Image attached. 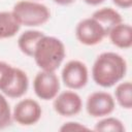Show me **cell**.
I'll list each match as a JSON object with an SVG mask.
<instances>
[{"instance_id": "obj_17", "label": "cell", "mask_w": 132, "mask_h": 132, "mask_svg": "<svg viewBox=\"0 0 132 132\" xmlns=\"http://www.w3.org/2000/svg\"><path fill=\"white\" fill-rule=\"evenodd\" d=\"M16 68L7 62L0 61V92L4 94L14 80Z\"/></svg>"}, {"instance_id": "obj_12", "label": "cell", "mask_w": 132, "mask_h": 132, "mask_svg": "<svg viewBox=\"0 0 132 132\" xmlns=\"http://www.w3.org/2000/svg\"><path fill=\"white\" fill-rule=\"evenodd\" d=\"M44 35L43 32L39 30H27L23 32L18 38L19 50L26 56L32 57L39 39Z\"/></svg>"}, {"instance_id": "obj_2", "label": "cell", "mask_w": 132, "mask_h": 132, "mask_svg": "<svg viewBox=\"0 0 132 132\" xmlns=\"http://www.w3.org/2000/svg\"><path fill=\"white\" fill-rule=\"evenodd\" d=\"M65 56L66 48L63 41L44 34L37 42L32 58L41 70L56 71L62 65Z\"/></svg>"}, {"instance_id": "obj_19", "label": "cell", "mask_w": 132, "mask_h": 132, "mask_svg": "<svg viewBox=\"0 0 132 132\" xmlns=\"http://www.w3.org/2000/svg\"><path fill=\"white\" fill-rule=\"evenodd\" d=\"M86 130L88 131L90 130V128L78 122H67L60 127L61 132H73V131L76 132V131H86Z\"/></svg>"}, {"instance_id": "obj_3", "label": "cell", "mask_w": 132, "mask_h": 132, "mask_svg": "<svg viewBox=\"0 0 132 132\" xmlns=\"http://www.w3.org/2000/svg\"><path fill=\"white\" fill-rule=\"evenodd\" d=\"M11 11L20 25L25 27L42 26L51 19V11L47 6L34 0L18 1Z\"/></svg>"}, {"instance_id": "obj_7", "label": "cell", "mask_w": 132, "mask_h": 132, "mask_svg": "<svg viewBox=\"0 0 132 132\" xmlns=\"http://www.w3.org/2000/svg\"><path fill=\"white\" fill-rule=\"evenodd\" d=\"M116 108V100L111 94L104 91L91 93L86 101V109L92 118H103L110 116Z\"/></svg>"}, {"instance_id": "obj_23", "label": "cell", "mask_w": 132, "mask_h": 132, "mask_svg": "<svg viewBox=\"0 0 132 132\" xmlns=\"http://www.w3.org/2000/svg\"><path fill=\"white\" fill-rule=\"evenodd\" d=\"M34 1H35V0H34Z\"/></svg>"}, {"instance_id": "obj_16", "label": "cell", "mask_w": 132, "mask_h": 132, "mask_svg": "<svg viewBox=\"0 0 132 132\" xmlns=\"http://www.w3.org/2000/svg\"><path fill=\"white\" fill-rule=\"evenodd\" d=\"M95 131L100 132H125V125L124 123L114 117H103L95 124L94 126Z\"/></svg>"}, {"instance_id": "obj_22", "label": "cell", "mask_w": 132, "mask_h": 132, "mask_svg": "<svg viewBox=\"0 0 132 132\" xmlns=\"http://www.w3.org/2000/svg\"><path fill=\"white\" fill-rule=\"evenodd\" d=\"M53 1H54L56 4L65 6V5H70V4H72L75 0H53Z\"/></svg>"}, {"instance_id": "obj_15", "label": "cell", "mask_w": 132, "mask_h": 132, "mask_svg": "<svg viewBox=\"0 0 132 132\" xmlns=\"http://www.w3.org/2000/svg\"><path fill=\"white\" fill-rule=\"evenodd\" d=\"M114 100L124 109L132 108V84L130 80L120 81L114 89Z\"/></svg>"}, {"instance_id": "obj_20", "label": "cell", "mask_w": 132, "mask_h": 132, "mask_svg": "<svg viewBox=\"0 0 132 132\" xmlns=\"http://www.w3.org/2000/svg\"><path fill=\"white\" fill-rule=\"evenodd\" d=\"M112 3L123 9H128L132 6V0H112Z\"/></svg>"}, {"instance_id": "obj_8", "label": "cell", "mask_w": 132, "mask_h": 132, "mask_svg": "<svg viewBox=\"0 0 132 132\" xmlns=\"http://www.w3.org/2000/svg\"><path fill=\"white\" fill-rule=\"evenodd\" d=\"M41 114L42 109L40 104L32 98H25L14 105L12 120L21 126H33L39 122Z\"/></svg>"}, {"instance_id": "obj_1", "label": "cell", "mask_w": 132, "mask_h": 132, "mask_svg": "<svg viewBox=\"0 0 132 132\" xmlns=\"http://www.w3.org/2000/svg\"><path fill=\"white\" fill-rule=\"evenodd\" d=\"M127 73V62L118 53H101L93 63L92 78L102 88H111L122 81Z\"/></svg>"}, {"instance_id": "obj_9", "label": "cell", "mask_w": 132, "mask_h": 132, "mask_svg": "<svg viewBox=\"0 0 132 132\" xmlns=\"http://www.w3.org/2000/svg\"><path fill=\"white\" fill-rule=\"evenodd\" d=\"M55 111L61 117H73L80 112L82 107V100L80 96L73 90H68L59 93L53 102Z\"/></svg>"}, {"instance_id": "obj_10", "label": "cell", "mask_w": 132, "mask_h": 132, "mask_svg": "<svg viewBox=\"0 0 132 132\" xmlns=\"http://www.w3.org/2000/svg\"><path fill=\"white\" fill-rule=\"evenodd\" d=\"M110 42L123 50H128L132 46V28L129 24L120 23L114 26L107 34Z\"/></svg>"}, {"instance_id": "obj_11", "label": "cell", "mask_w": 132, "mask_h": 132, "mask_svg": "<svg viewBox=\"0 0 132 132\" xmlns=\"http://www.w3.org/2000/svg\"><path fill=\"white\" fill-rule=\"evenodd\" d=\"M92 18L95 19L105 30L106 35L114 26L123 22L121 13L111 7H102L95 10L92 14Z\"/></svg>"}, {"instance_id": "obj_5", "label": "cell", "mask_w": 132, "mask_h": 132, "mask_svg": "<svg viewBox=\"0 0 132 132\" xmlns=\"http://www.w3.org/2000/svg\"><path fill=\"white\" fill-rule=\"evenodd\" d=\"M60 79L55 71L40 70L34 77L33 90L35 95L44 101L54 100L60 92Z\"/></svg>"}, {"instance_id": "obj_18", "label": "cell", "mask_w": 132, "mask_h": 132, "mask_svg": "<svg viewBox=\"0 0 132 132\" xmlns=\"http://www.w3.org/2000/svg\"><path fill=\"white\" fill-rule=\"evenodd\" d=\"M12 111L4 94L0 93V129H4L11 125Z\"/></svg>"}, {"instance_id": "obj_6", "label": "cell", "mask_w": 132, "mask_h": 132, "mask_svg": "<svg viewBox=\"0 0 132 132\" xmlns=\"http://www.w3.org/2000/svg\"><path fill=\"white\" fill-rule=\"evenodd\" d=\"M107 36L104 28L92 16L79 21L75 27V37L79 43L93 46L96 45Z\"/></svg>"}, {"instance_id": "obj_13", "label": "cell", "mask_w": 132, "mask_h": 132, "mask_svg": "<svg viewBox=\"0 0 132 132\" xmlns=\"http://www.w3.org/2000/svg\"><path fill=\"white\" fill-rule=\"evenodd\" d=\"M21 27L12 11H0V40L15 36Z\"/></svg>"}, {"instance_id": "obj_21", "label": "cell", "mask_w": 132, "mask_h": 132, "mask_svg": "<svg viewBox=\"0 0 132 132\" xmlns=\"http://www.w3.org/2000/svg\"><path fill=\"white\" fill-rule=\"evenodd\" d=\"M105 0H84V2L88 5H91V6H97V5H100L104 2Z\"/></svg>"}, {"instance_id": "obj_4", "label": "cell", "mask_w": 132, "mask_h": 132, "mask_svg": "<svg viewBox=\"0 0 132 132\" xmlns=\"http://www.w3.org/2000/svg\"><path fill=\"white\" fill-rule=\"evenodd\" d=\"M61 79L69 90H80L88 84L89 70L87 65L79 60L68 61L61 72Z\"/></svg>"}, {"instance_id": "obj_14", "label": "cell", "mask_w": 132, "mask_h": 132, "mask_svg": "<svg viewBox=\"0 0 132 132\" xmlns=\"http://www.w3.org/2000/svg\"><path fill=\"white\" fill-rule=\"evenodd\" d=\"M28 88H29V78L27 73L21 68H16L14 80L9 87V89L4 93V95L12 99H18L23 97L27 93Z\"/></svg>"}]
</instances>
